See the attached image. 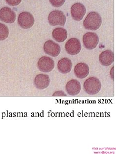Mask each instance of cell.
<instances>
[{
	"mask_svg": "<svg viewBox=\"0 0 116 154\" xmlns=\"http://www.w3.org/2000/svg\"><path fill=\"white\" fill-rule=\"evenodd\" d=\"M52 37L57 42H64L68 37V32L65 29L61 28L55 29L52 33Z\"/></svg>",
	"mask_w": 116,
	"mask_h": 154,
	"instance_id": "16",
	"label": "cell"
},
{
	"mask_svg": "<svg viewBox=\"0 0 116 154\" xmlns=\"http://www.w3.org/2000/svg\"><path fill=\"white\" fill-rule=\"evenodd\" d=\"M72 65V62L70 59L67 58H63L58 62V69L61 73L66 74L71 71Z\"/></svg>",
	"mask_w": 116,
	"mask_h": 154,
	"instance_id": "15",
	"label": "cell"
},
{
	"mask_svg": "<svg viewBox=\"0 0 116 154\" xmlns=\"http://www.w3.org/2000/svg\"><path fill=\"white\" fill-rule=\"evenodd\" d=\"M34 83L36 88L39 90H44L47 88L50 84V77L47 75L39 74L35 77Z\"/></svg>",
	"mask_w": 116,
	"mask_h": 154,
	"instance_id": "11",
	"label": "cell"
},
{
	"mask_svg": "<svg viewBox=\"0 0 116 154\" xmlns=\"http://www.w3.org/2000/svg\"><path fill=\"white\" fill-rule=\"evenodd\" d=\"M50 2L52 6L58 8L61 7L64 4L65 2V0H50Z\"/></svg>",
	"mask_w": 116,
	"mask_h": 154,
	"instance_id": "18",
	"label": "cell"
},
{
	"mask_svg": "<svg viewBox=\"0 0 116 154\" xmlns=\"http://www.w3.org/2000/svg\"><path fill=\"white\" fill-rule=\"evenodd\" d=\"M18 22L23 29H30L34 25V17L30 12H23L19 15Z\"/></svg>",
	"mask_w": 116,
	"mask_h": 154,
	"instance_id": "4",
	"label": "cell"
},
{
	"mask_svg": "<svg viewBox=\"0 0 116 154\" xmlns=\"http://www.w3.org/2000/svg\"><path fill=\"white\" fill-rule=\"evenodd\" d=\"M99 37L95 33H87L83 37L84 46L88 50H93L95 48L99 43Z\"/></svg>",
	"mask_w": 116,
	"mask_h": 154,
	"instance_id": "5",
	"label": "cell"
},
{
	"mask_svg": "<svg viewBox=\"0 0 116 154\" xmlns=\"http://www.w3.org/2000/svg\"><path fill=\"white\" fill-rule=\"evenodd\" d=\"M101 16L96 12L89 13L84 21V28L88 30H96L102 25Z\"/></svg>",
	"mask_w": 116,
	"mask_h": 154,
	"instance_id": "1",
	"label": "cell"
},
{
	"mask_svg": "<svg viewBox=\"0 0 116 154\" xmlns=\"http://www.w3.org/2000/svg\"><path fill=\"white\" fill-rule=\"evenodd\" d=\"M81 84L76 79L71 80L66 85L67 93L70 95H77L81 91Z\"/></svg>",
	"mask_w": 116,
	"mask_h": 154,
	"instance_id": "12",
	"label": "cell"
},
{
	"mask_svg": "<svg viewBox=\"0 0 116 154\" xmlns=\"http://www.w3.org/2000/svg\"><path fill=\"white\" fill-rule=\"evenodd\" d=\"M89 72V66L84 63H78L74 67V74L78 79H84L88 75Z\"/></svg>",
	"mask_w": 116,
	"mask_h": 154,
	"instance_id": "14",
	"label": "cell"
},
{
	"mask_svg": "<svg viewBox=\"0 0 116 154\" xmlns=\"http://www.w3.org/2000/svg\"><path fill=\"white\" fill-rule=\"evenodd\" d=\"M65 93L61 91H56L53 94V96H65Z\"/></svg>",
	"mask_w": 116,
	"mask_h": 154,
	"instance_id": "20",
	"label": "cell"
},
{
	"mask_svg": "<svg viewBox=\"0 0 116 154\" xmlns=\"http://www.w3.org/2000/svg\"><path fill=\"white\" fill-rule=\"evenodd\" d=\"M44 51L47 54L52 57H56L60 54L61 48L58 44L53 41L48 40L44 45Z\"/></svg>",
	"mask_w": 116,
	"mask_h": 154,
	"instance_id": "9",
	"label": "cell"
},
{
	"mask_svg": "<svg viewBox=\"0 0 116 154\" xmlns=\"http://www.w3.org/2000/svg\"><path fill=\"white\" fill-rule=\"evenodd\" d=\"M9 35V29L5 25L0 23V41L6 39Z\"/></svg>",
	"mask_w": 116,
	"mask_h": 154,
	"instance_id": "17",
	"label": "cell"
},
{
	"mask_svg": "<svg viewBox=\"0 0 116 154\" xmlns=\"http://www.w3.org/2000/svg\"><path fill=\"white\" fill-rule=\"evenodd\" d=\"M65 50L70 55H77L80 53L81 50V45L80 41L77 38H71L66 43Z\"/></svg>",
	"mask_w": 116,
	"mask_h": 154,
	"instance_id": "7",
	"label": "cell"
},
{
	"mask_svg": "<svg viewBox=\"0 0 116 154\" xmlns=\"http://www.w3.org/2000/svg\"><path fill=\"white\" fill-rule=\"evenodd\" d=\"M8 5L11 6H16L21 3L22 0H5Z\"/></svg>",
	"mask_w": 116,
	"mask_h": 154,
	"instance_id": "19",
	"label": "cell"
},
{
	"mask_svg": "<svg viewBox=\"0 0 116 154\" xmlns=\"http://www.w3.org/2000/svg\"><path fill=\"white\" fill-rule=\"evenodd\" d=\"M84 89L89 95H95L99 93L102 88L101 81L97 77H90L84 83Z\"/></svg>",
	"mask_w": 116,
	"mask_h": 154,
	"instance_id": "2",
	"label": "cell"
},
{
	"mask_svg": "<svg viewBox=\"0 0 116 154\" xmlns=\"http://www.w3.org/2000/svg\"><path fill=\"white\" fill-rule=\"evenodd\" d=\"M99 60L102 65L108 66L114 61V54L111 50H106L102 52L99 55Z\"/></svg>",
	"mask_w": 116,
	"mask_h": 154,
	"instance_id": "13",
	"label": "cell"
},
{
	"mask_svg": "<svg viewBox=\"0 0 116 154\" xmlns=\"http://www.w3.org/2000/svg\"><path fill=\"white\" fill-rule=\"evenodd\" d=\"M71 13L74 20L77 21H81L86 13V8L81 3H76L71 7Z\"/></svg>",
	"mask_w": 116,
	"mask_h": 154,
	"instance_id": "8",
	"label": "cell"
},
{
	"mask_svg": "<svg viewBox=\"0 0 116 154\" xmlns=\"http://www.w3.org/2000/svg\"><path fill=\"white\" fill-rule=\"evenodd\" d=\"M49 24L52 26H64L66 21V17L61 11H52L49 14L48 16Z\"/></svg>",
	"mask_w": 116,
	"mask_h": 154,
	"instance_id": "3",
	"label": "cell"
},
{
	"mask_svg": "<svg viewBox=\"0 0 116 154\" xmlns=\"http://www.w3.org/2000/svg\"><path fill=\"white\" fill-rule=\"evenodd\" d=\"M37 65L41 72H49L54 69L55 62L52 58L48 56H43L38 60Z\"/></svg>",
	"mask_w": 116,
	"mask_h": 154,
	"instance_id": "6",
	"label": "cell"
},
{
	"mask_svg": "<svg viewBox=\"0 0 116 154\" xmlns=\"http://www.w3.org/2000/svg\"><path fill=\"white\" fill-rule=\"evenodd\" d=\"M15 13L8 7H4L0 9V20L4 22L12 24L16 20Z\"/></svg>",
	"mask_w": 116,
	"mask_h": 154,
	"instance_id": "10",
	"label": "cell"
}]
</instances>
